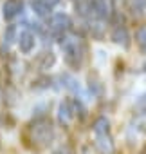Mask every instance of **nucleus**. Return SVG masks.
I'll use <instances>...</instances> for the list:
<instances>
[{"instance_id": "1", "label": "nucleus", "mask_w": 146, "mask_h": 154, "mask_svg": "<svg viewBox=\"0 0 146 154\" xmlns=\"http://www.w3.org/2000/svg\"><path fill=\"white\" fill-rule=\"evenodd\" d=\"M54 127L51 120L47 118H38L27 127V140L34 150H43L54 141Z\"/></svg>"}, {"instance_id": "2", "label": "nucleus", "mask_w": 146, "mask_h": 154, "mask_svg": "<svg viewBox=\"0 0 146 154\" xmlns=\"http://www.w3.org/2000/svg\"><path fill=\"white\" fill-rule=\"evenodd\" d=\"M96 147L101 154H114V141H112L108 132L96 136Z\"/></svg>"}, {"instance_id": "3", "label": "nucleus", "mask_w": 146, "mask_h": 154, "mask_svg": "<svg viewBox=\"0 0 146 154\" xmlns=\"http://www.w3.org/2000/svg\"><path fill=\"white\" fill-rule=\"evenodd\" d=\"M20 9H22L20 0H6L4 6H2V15H4L6 20H11V18H15L20 13Z\"/></svg>"}, {"instance_id": "4", "label": "nucleus", "mask_w": 146, "mask_h": 154, "mask_svg": "<svg viewBox=\"0 0 146 154\" xmlns=\"http://www.w3.org/2000/svg\"><path fill=\"white\" fill-rule=\"evenodd\" d=\"M18 45H20V51H22L24 54L31 53V51H33V47H34V36H33L29 31H24V33H20Z\"/></svg>"}, {"instance_id": "5", "label": "nucleus", "mask_w": 146, "mask_h": 154, "mask_svg": "<svg viewBox=\"0 0 146 154\" xmlns=\"http://www.w3.org/2000/svg\"><path fill=\"white\" fill-rule=\"evenodd\" d=\"M94 132H96V136L98 134H107L108 132V120L107 118H99L94 123Z\"/></svg>"}, {"instance_id": "6", "label": "nucleus", "mask_w": 146, "mask_h": 154, "mask_svg": "<svg viewBox=\"0 0 146 154\" xmlns=\"http://www.w3.org/2000/svg\"><path fill=\"white\" fill-rule=\"evenodd\" d=\"M70 116H72V112L69 111V105L61 103V107H60V120H61V123H67L70 120Z\"/></svg>"}, {"instance_id": "7", "label": "nucleus", "mask_w": 146, "mask_h": 154, "mask_svg": "<svg viewBox=\"0 0 146 154\" xmlns=\"http://www.w3.org/2000/svg\"><path fill=\"white\" fill-rule=\"evenodd\" d=\"M33 9H34V11H36L38 15H43V13L47 11V8H45V6H43L42 2H38V0H36V2H33Z\"/></svg>"}, {"instance_id": "8", "label": "nucleus", "mask_w": 146, "mask_h": 154, "mask_svg": "<svg viewBox=\"0 0 146 154\" xmlns=\"http://www.w3.org/2000/svg\"><path fill=\"white\" fill-rule=\"evenodd\" d=\"M13 38H15V27L11 26V27L7 29V33L4 35V42H7V45H9V44L13 42Z\"/></svg>"}, {"instance_id": "9", "label": "nucleus", "mask_w": 146, "mask_h": 154, "mask_svg": "<svg viewBox=\"0 0 146 154\" xmlns=\"http://www.w3.org/2000/svg\"><path fill=\"white\" fill-rule=\"evenodd\" d=\"M137 107H139L141 111H146V96H142V98L139 100V103H137Z\"/></svg>"}, {"instance_id": "10", "label": "nucleus", "mask_w": 146, "mask_h": 154, "mask_svg": "<svg viewBox=\"0 0 146 154\" xmlns=\"http://www.w3.org/2000/svg\"><path fill=\"white\" fill-rule=\"evenodd\" d=\"M54 154H69V152H67V150H56Z\"/></svg>"}]
</instances>
